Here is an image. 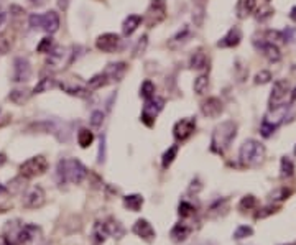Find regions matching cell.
<instances>
[{"label": "cell", "instance_id": "obj_4", "mask_svg": "<svg viewBox=\"0 0 296 245\" xmlns=\"http://www.w3.org/2000/svg\"><path fill=\"white\" fill-rule=\"evenodd\" d=\"M92 235H94L96 242H104L107 237H114V239H122L125 235V229L123 226L115 219H107L102 220V222H96L94 231H92Z\"/></svg>", "mask_w": 296, "mask_h": 245}, {"label": "cell", "instance_id": "obj_54", "mask_svg": "<svg viewBox=\"0 0 296 245\" xmlns=\"http://www.w3.org/2000/svg\"><path fill=\"white\" fill-rule=\"evenodd\" d=\"M5 18H7V13H5V12H0V30L4 28V22H5Z\"/></svg>", "mask_w": 296, "mask_h": 245}, {"label": "cell", "instance_id": "obj_27", "mask_svg": "<svg viewBox=\"0 0 296 245\" xmlns=\"http://www.w3.org/2000/svg\"><path fill=\"white\" fill-rule=\"evenodd\" d=\"M58 86V83H56V79L54 77H50V76H46V77H43V79H40V83H38L35 88H33V91H32V94H43V92H48V91H51V89H54Z\"/></svg>", "mask_w": 296, "mask_h": 245}, {"label": "cell", "instance_id": "obj_47", "mask_svg": "<svg viewBox=\"0 0 296 245\" xmlns=\"http://www.w3.org/2000/svg\"><path fill=\"white\" fill-rule=\"evenodd\" d=\"M271 15H273V10H271L270 7H260L259 12H257V20H259V22H263V20L270 18Z\"/></svg>", "mask_w": 296, "mask_h": 245}, {"label": "cell", "instance_id": "obj_35", "mask_svg": "<svg viewBox=\"0 0 296 245\" xmlns=\"http://www.w3.org/2000/svg\"><path fill=\"white\" fill-rule=\"evenodd\" d=\"M176 155H178V145H173V147H170L165 153H163V156H161V167L163 168H170L171 167V163L175 161V158H176Z\"/></svg>", "mask_w": 296, "mask_h": 245}, {"label": "cell", "instance_id": "obj_33", "mask_svg": "<svg viewBox=\"0 0 296 245\" xmlns=\"http://www.w3.org/2000/svg\"><path fill=\"white\" fill-rule=\"evenodd\" d=\"M280 175L282 178H291L294 175V163L290 156H283L282 158V163H280Z\"/></svg>", "mask_w": 296, "mask_h": 245}, {"label": "cell", "instance_id": "obj_28", "mask_svg": "<svg viewBox=\"0 0 296 245\" xmlns=\"http://www.w3.org/2000/svg\"><path fill=\"white\" fill-rule=\"evenodd\" d=\"M123 206L132 212H138L143 206V197L140 194H130L123 197Z\"/></svg>", "mask_w": 296, "mask_h": 245}, {"label": "cell", "instance_id": "obj_26", "mask_svg": "<svg viewBox=\"0 0 296 245\" xmlns=\"http://www.w3.org/2000/svg\"><path fill=\"white\" fill-rule=\"evenodd\" d=\"M207 65H209V58L202 50H198L191 54V58H189V68L191 69L201 71V69L207 68Z\"/></svg>", "mask_w": 296, "mask_h": 245}, {"label": "cell", "instance_id": "obj_49", "mask_svg": "<svg viewBox=\"0 0 296 245\" xmlns=\"http://www.w3.org/2000/svg\"><path fill=\"white\" fill-rule=\"evenodd\" d=\"M28 22H30V27L33 30H40L41 28V13H32Z\"/></svg>", "mask_w": 296, "mask_h": 245}, {"label": "cell", "instance_id": "obj_55", "mask_svg": "<svg viewBox=\"0 0 296 245\" xmlns=\"http://www.w3.org/2000/svg\"><path fill=\"white\" fill-rule=\"evenodd\" d=\"M290 18H291L293 22H296V7H293V9H291V12H290Z\"/></svg>", "mask_w": 296, "mask_h": 245}, {"label": "cell", "instance_id": "obj_8", "mask_svg": "<svg viewBox=\"0 0 296 245\" xmlns=\"http://www.w3.org/2000/svg\"><path fill=\"white\" fill-rule=\"evenodd\" d=\"M165 107V99L163 97H158L157 94H155L153 97L146 99L145 104H143V109H142V117H140V120H142L146 127H153L155 120H157L158 114Z\"/></svg>", "mask_w": 296, "mask_h": 245}, {"label": "cell", "instance_id": "obj_16", "mask_svg": "<svg viewBox=\"0 0 296 245\" xmlns=\"http://www.w3.org/2000/svg\"><path fill=\"white\" fill-rule=\"evenodd\" d=\"M127 69H129L127 63L119 61V63H111V65H107V68L102 71V73L107 76L109 84H111V83H120L123 76H125Z\"/></svg>", "mask_w": 296, "mask_h": 245}, {"label": "cell", "instance_id": "obj_36", "mask_svg": "<svg viewBox=\"0 0 296 245\" xmlns=\"http://www.w3.org/2000/svg\"><path fill=\"white\" fill-rule=\"evenodd\" d=\"M278 125H280V122H270L268 117H265L262 122V127H260V133L265 138H268V137H271V133H275Z\"/></svg>", "mask_w": 296, "mask_h": 245}, {"label": "cell", "instance_id": "obj_52", "mask_svg": "<svg viewBox=\"0 0 296 245\" xmlns=\"http://www.w3.org/2000/svg\"><path fill=\"white\" fill-rule=\"evenodd\" d=\"M69 4H71V0H58V7H59V9L63 10V12L68 10Z\"/></svg>", "mask_w": 296, "mask_h": 245}, {"label": "cell", "instance_id": "obj_31", "mask_svg": "<svg viewBox=\"0 0 296 245\" xmlns=\"http://www.w3.org/2000/svg\"><path fill=\"white\" fill-rule=\"evenodd\" d=\"M13 46V35L9 31H0V56L7 54Z\"/></svg>", "mask_w": 296, "mask_h": 245}, {"label": "cell", "instance_id": "obj_6", "mask_svg": "<svg viewBox=\"0 0 296 245\" xmlns=\"http://www.w3.org/2000/svg\"><path fill=\"white\" fill-rule=\"evenodd\" d=\"M166 15H168L166 0H152L145 12V17H142V18L148 28H155L166 20Z\"/></svg>", "mask_w": 296, "mask_h": 245}, {"label": "cell", "instance_id": "obj_43", "mask_svg": "<svg viewBox=\"0 0 296 245\" xmlns=\"http://www.w3.org/2000/svg\"><path fill=\"white\" fill-rule=\"evenodd\" d=\"M104 112L102 110H94V112L91 114V118H89V124L92 125L94 129H99L100 125H102V122H104Z\"/></svg>", "mask_w": 296, "mask_h": 245}, {"label": "cell", "instance_id": "obj_15", "mask_svg": "<svg viewBox=\"0 0 296 245\" xmlns=\"http://www.w3.org/2000/svg\"><path fill=\"white\" fill-rule=\"evenodd\" d=\"M224 104L219 97H207L206 100H202L201 104V114L207 118H216L222 114Z\"/></svg>", "mask_w": 296, "mask_h": 245}, {"label": "cell", "instance_id": "obj_53", "mask_svg": "<svg viewBox=\"0 0 296 245\" xmlns=\"http://www.w3.org/2000/svg\"><path fill=\"white\" fill-rule=\"evenodd\" d=\"M45 2L46 0H30V4L35 5V7H41V5H45Z\"/></svg>", "mask_w": 296, "mask_h": 245}, {"label": "cell", "instance_id": "obj_29", "mask_svg": "<svg viewBox=\"0 0 296 245\" xmlns=\"http://www.w3.org/2000/svg\"><path fill=\"white\" fill-rule=\"evenodd\" d=\"M30 96H32V92L27 89H13L9 94V100L13 102L15 106H23L30 99Z\"/></svg>", "mask_w": 296, "mask_h": 245}, {"label": "cell", "instance_id": "obj_59", "mask_svg": "<svg viewBox=\"0 0 296 245\" xmlns=\"http://www.w3.org/2000/svg\"><path fill=\"white\" fill-rule=\"evenodd\" d=\"M294 152H296V148H294Z\"/></svg>", "mask_w": 296, "mask_h": 245}, {"label": "cell", "instance_id": "obj_44", "mask_svg": "<svg viewBox=\"0 0 296 245\" xmlns=\"http://www.w3.org/2000/svg\"><path fill=\"white\" fill-rule=\"evenodd\" d=\"M291 196V189L290 188H280L277 191L271 193V199L273 201H285Z\"/></svg>", "mask_w": 296, "mask_h": 245}, {"label": "cell", "instance_id": "obj_22", "mask_svg": "<svg viewBox=\"0 0 296 245\" xmlns=\"http://www.w3.org/2000/svg\"><path fill=\"white\" fill-rule=\"evenodd\" d=\"M253 43H255V46L262 51V54H263V56L267 58L268 61L277 63V61H280V58H282V53H280V50H278V46H277V45L267 43V42H265V39H262L260 43H259V42H253Z\"/></svg>", "mask_w": 296, "mask_h": 245}, {"label": "cell", "instance_id": "obj_23", "mask_svg": "<svg viewBox=\"0 0 296 245\" xmlns=\"http://www.w3.org/2000/svg\"><path fill=\"white\" fill-rule=\"evenodd\" d=\"M193 229H194V226L191 222H180V224H176L173 229H171V234H170L171 240H173V242H184L191 235Z\"/></svg>", "mask_w": 296, "mask_h": 245}, {"label": "cell", "instance_id": "obj_20", "mask_svg": "<svg viewBox=\"0 0 296 245\" xmlns=\"http://www.w3.org/2000/svg\"><path fill=\"white\" fill-rule=\"evenodd\" d=\"M134 234L138 235L140 239L146 240V242H152L155 239V235H157V234H155V229L152 227V224L145 219L137 220L135 226H134Z\"/></svg>", "mask_w": 296, "mask_h": 245}, {"label": "cell", "instance_id": "obj_58", "mask_svg": "<svg viewBox=\"0 0 296 245\" xmlns=\"http://www.w3.org/2000/svg\"><path fill=\"white\" fill-rule=\"evenodd\" d=\"M267 2H270V0H267Z\"/></svg>", "mask_w": 296, "mask_h": 245}, {"label": "cell", "instance_id": "obj_57", "mask_svg": "<svg viewBox=\"0 0 296 245\" xmlns=\"http://www.w3.org/2000/svg\"><path fill=\"white\" fill-rule=\"evenodd\" d=\"M296 99V89H294V92L291 94V100H294Z\"/></svg>", "mask_w": 296, "mask_h": 245}, {"label": "cell", "instance_id": "obj_13", "mask_svg": "<svg viewBox=\"0 0 296 245\" xmlns=\"http://www.w3.org/2000/svg\"><path fill=\"white\" fill-rule=\"evenodd\" d=\"M59 89L69 94V96H74V97H81L86 99L91 96V91L88 89V86L81 84L79 81H74V79H66V81L59 83Z\"/></svg>", "mask_w": 296, "mask_h": 245}, {"label": "cell", "instance_id": "obj_11", "mask_svg": "<svg viewBox=\"0 0 296 245\" xmlns=\"http://www.w3.org/2000/svg\"><path fill=\"white\" fill-rule=\"evenodd\" d=\"M32 79V65L28 58L17 56L13 59V73L12 81L13 83H28Z\"/></svg>", "mask_w": 296, "mask_h": 245}, {"label": "cell", "instance_id": "obj_50", "mask_svg": "<svg viewBox=\"0 0 296 245\" xmlns=\"http://www.w3.org/2000/svg\"><path fill=\"white\" fill-rule=\"evenodd\" d=\"M10 17L12 18H18V17H23L25 15V10L22 9V7H18V5H10Z\"/></svg>", "mask_w": 296, "mask_h": 245}, {"label": "cell", "instance_id": "obj_40", "mask_svg": "<svg viewBox=\"0 0 296 245\" xmlns=\"http://www.w3.org/2000/svg\"><path fill=\"white\" fill-rule=\"evenodd\" d=\"M146 45H148V36L146 35H143L142 38H138V42H137L135 48H134V54H132V56H134V58L142 56V54L145 53V50H146Z\"/></svg>", "mask_w": 296, "mask_h": 245}, {"label": "cell", "instance_id": "obj_5", "mask_svg": "<svg viewBox=\"0 0 296 245\" xmlns=\"http://www.w3.org/2000/svg\"><path fill=\"white\" fill-rule=\"evenodd\" d=\"M76 46L71 48V53H69L68 48L61 45H54L51 51L48 53V59H46V65L51 69H59V68H66L69 65H73V61L77 58L76 56Z\"/></svg>", "mask_w": 296, "mask_h": 245}, {"label": "cell", "instance_id": "obj_45", "mask_svg": "<svg viewBox=\"0 0 296 245\" xmlns=\"http://www.w3.org/2000/svg\"><path fill=\"white\" fill-rule=\"evenodd\" d=\"M255 204H257V199L252 194H248V196L242 197V201H240L239 208H240V211H250V209L255 208Z\"/></svg>", "mask_w": 296, "mask_h": 245}, {"label": "cell", "instance_id": "obj_34", "mask_svg": "<svg viewBox=\"0 0 296 245\" xmlns=\"http://www.w3.org/2000/svg\"><path fill=\"white\" fill-rule=\"evenodd\" d=\"M209 88V76L207 74H201L194 79V84H193V89L198 96H202Z\"/></svg>", "mask_w": 296, "mask_h": 245}, {"label": "cell", "instance_id": "obj_2", "mask_svg": "<svg viewBox=\"0 0 296 245\" xmlns=\"http://www.w3.org/2000/svg\"><path fill=\"white\" fill-rule=\"evenodd\" d=\"M237 137V124L232 120H225L219 124L213 132L211 138V152L217 155H224L232 144V140Z\"/></svg>", "mask_w": 296, "mask_h": 245}, {"label": "cell", "instance_id": "obj_30", "mask_svg": "<svg viewBox=\"0 0 296 245\" xmlns=\"http://www.w3.org/2000/svg\"><path fill=\"white\" fill-rule=\"evenodd\" d=\"M109 84V79L104 73H99L96 76H92L89 81H88V89L89 91H97V89H102Z\"/></svg>", "mask_w": 296, "mask_h": 245}, {"label": "cell", "instance_id": "obj_46", "mask_svg": "<svg viewBox=\"0 0 296 245\" xmlns=\"http://www.w3.org/2000/svg\"><path fill=\"white\" fill-rule=\"evenodd\" d=\"M277 211H278V206H267V208H263L260 212H257L255 219H265V217H268L271 214H275Z\"/></svg>", "mask_w": 296, "mask_h": 245}, {"label": "cell", "instance_id": "obj_51", "mask_svg": "<svg viewBox=\"0 0 296 245\" xmlns=\"http://www.w3.org/2000/svg\"><path fill=\"white\" fill-rule=\"evenodd\" d=\"M99 163H104L105 161V138L100 137V147H99Z\"/></svg>", "mask_w": 296, "mask_h": 245}, {"label": "cell", "instance_id": "obj_48", "mask_svg": "<svg viewBox=\"0 0 296 245\" xmlns=\"http://www.w3.org/2000/svg\"><path fill=\"white\" fill-rule=\"evenodd\" d=\"M270 79H271L270 71H260V73H257L255 76V84H267L270 83Z\"/></svg>", "mask_w": 296, "mask_h": 245}, {"label": "cell", "instance_id": "obj_10", "mask_svg": "<svg viewBox=\"0 0 296 245\" xmlns=\"http://www.w3.org/2000/svg\"><path fill=\"white\" fill-rule=\"evenodd\" d=\"M41 239V231L40 227H36L33 224L22 226L20 231L15 235V245H35L38 240Z\"/></svg>", "mask_w": 296, "mask_h": 245}, {"label": "cell", "instance_id": "obj_39", "mask_svg": "<svg viewBox=\"0 0 296 245\" xmlns=\"http://www.w3.org/2000/svg\"><path fill=\"white\" fill-rule=\"evenodd\" d=\"M225 209H227V199H219V201H216L211 208H209V216H211V217L219 216L221 211H222V214H225Z\"/></svg>", "mask_w": 296, "mask_h": 245}, {"label": "cell", "instance_id": "obj_42", "mask_svg": "<svg viewBox=\"0 0 296 245\" xmlns=\"http://www.w3.org/2000/svg\"><path fill=\"white\" fill-rule=\"evenodd\" d=\"M253 234V229L248 227V226H240L237 227V231L234 232V239L236 240H242V239H247V237H250Z\"/></svg>", "mask_w": 296, "mask_h": 245}, {"label": "cell", "instance_id": "obj_18", "mask_svg": "<svg viewBox=\"0 0 296 245\" xmlns=\"http://www.w3.org/2000/svg\"><path fill=\"white\" fill-rule=\"evenodd\" d=\"M45 202V191L40 186H33L30 189V193L25 196V201H23V206L27 209H36L43 206Z\"/></svg>", "mask_w": 296, "mask_h": 245}, {"label": "cell", "instance_id": "obj_9", "mask_svg": "<svg viewBox=\"0 0 296 245\" xmlns=\"http://www.w3.org/2000/svg\"><path fill=\"white\" fill-rule=\"evenodd\" d=\"M290 94V83L285 81V79H280L273 84V89H271L270 99H268V107L270 110H278L282 106H285V100Z\"/></svg>", "mask_w": 296, "mask_h": 245}, {"label": "cell", "instance_id": "obj_21", "mask_svg": "<svg viewBox=\"0 0 296 245\" xmlns=\"http://www.w3.org/2000/svg\"><path fill=\"white\" fill-rule=\"evenodd\" d=\"M191 38H193V31H191V28L188 25H186V27H183L180 31H178L176 35H173L170 38L168 46L171 50H178V48H181V46H184L186 43H188Z\"/></svg>", "mask_w": 296, "mask_h": 245}, {"label": "cell", "instance_id": "obj_37", "mask_svg": "<svg viewBox=\"0 0 296 245\" xmlns=\"http://www.w3.org/2000/svg\"><path fill=\"white\" fill-rule=\"evenodd\" d=\"M178 212H180V216L183 219H189V217H193L194 214H196V208H194L193 204L188 202V201H181L180 208H178Z\"/></svg>", "mask_w": 296, "mask_h": 245}, {"label": "cell", "instance_id": "obj_41", "mask_svg": "<svg viewBox=\"0 0 296 245\" xmlns=\"http://www.w3.org/2000/svg\"><path fill=\"white\" fill-rule=\"evenodd\" d=\"M54 46V43H53V38H51V35L50 36H45L40 43H38V46H36V51L38 53H46L48 54L50 51H51V48Z\"/></svg>", "mask_w": 296, "mask_h": 245}, {"label": "cell", "instance_id": "obj_19", "mask_svg": "<svg viewBox=\"0 0 296 245\" xmlns=\"http://www.w3.org/2000/svg\"><path fill=\"white\" fill-rule=\"evenodd\" d=\"M240 39H242V31H240L239 27H232L227 33L217 42V46H219V48H234V46H237L240 43Z\"/></svg>", "mask_w": 296, "mask_h": 245}, {"label": "cell", "instance_id": "obj_32", "mask_svg": "<svg viewBox=\"0 0 296 245\" xmlns=\"http://www.w3.org/2000/svg\"><path fill=\"white\" fill-rule=\"evenodd\" d=\"M94 141V133H92L89 129H81L77 132V144H79L81 148H88L92 145Z\"/></svg>", "mask_w": 296, "mask_h": 245}, {"label": "cell", "instance_id": "obj_3", "mask_svg": "<svg viewBox=\"0 0 296 245\" xmlns=\"http://www.w3.org/2000/svg\"><path fill=\"white\" fill-rule=\"evenodd\" d=\"M265 153H267V150H265V147L259 140H253V138L245 140L239 150V161L242 167H247V168L259 167L265 160Z\"/></svg>", "mask_w": 296, "mask_h": 245}, {"label": "cell", "instance_id": "obj_17", "mask_svg": "<svg viewBox=\"0 0 296 245\" xmlns=\"http://www.w3.org/2000/svg\"><path fill=\"white\" fill-rule=\"evenodd\" d=\"M59 25H61V20H59V15L54 12V10H48L46 13L41 15V28L45 33L48 35H53L56 33L59 30Z\"/></svg>", "mask_w": 296, "mask_h": 245}, {"label": "cell", "instance_id": "obj_7", "mask_svg": "<svg viewBox=\"0 0 296 245\" xmlns=\"http://www.w3.org/2000/svg\"><path fill=\"white\" fill-rule=\"evenodd\" d=\"M48 160L43 155H38L33 158H28L27 161H23L20 165V176L22 178H35V176H41L48 171Z\"/></svg>", "mask_w": 296, "mask_h": 245}, {"label": "cell", "instance_id": "obj_1", "mask_svg": "<svg viewBox=\"0 0 296 245\" xmlns=\"http://www.w3.org/2000/svg\"><path fill=\"white\" fill-rule=\"evenodd\" d=\"M86 175H88V170L76 158H66V160H61L58 163L56 178L59 185H79L84 181Z\"/></svg>", "mask_w": 296, "mask_h": 245}, {"label": "cell", "instance_id": "obj_14", "mask_svg": "<svg viewBox=\"0 0 296 245\" xmlns=\"http://www.w3.org/2000/svg\"><path fill=\"white\" fill-rule=\"evenodd\" d=\"M120 45V36L117 33H102L96 39V48L102 53H114Z\"/></svg>", "mask_w": 296, "mask_h": 245}, {"label": "cell", "instance_id": "obj_25", "mask_svg": "<svg viewBox=\"0 0 296 245\" xmlns=\"http://www.w3.org/2000/svg\"><path fill=\"white\" fill-rule=\"evenodd\" d=\"M142 22H143L142 15H129L122 23V35L130 36L140 25H142Z\"/></svg>", "mask_w": 296, "mask_h": 245}, {"label": "cell", "instance_id": "obj_12", "mask_svg": "<svg viewBox=\"0 0 296 245\" xmlns=\"http://www.w3.org/2000/svg\"><path fill=\"white\" fill-rule=\"evenodd\" d=\"M194 130H196V118L194 117H186V118H181V120H178L173 127V137L178 140V141H184L188 140Z\"/></svg>", "mask_w": 296, "mask_h": 245}, {"label": "cell", "instance_id": "obj_24", "mask_svg": "<svg viewBox=\"0 0 296 245\" xmlns=\"http://www.w3.org/2000/svg\"><path fill=\"white\" fill-rule=\"evenodd\" d=\"M255 5H257V0H237V5H236L237 18L244 20L247 17H250L255 10Z\"/></svg>", "mask_w": 296, "mask_h": 245}, {"label": "cell", "instance_id": "obj_56", "mask_svg": "<svg viewBox=\"0 0 296 245\" xmlns=\"http://www.w3.org/2000/svg\"><path fill=\"white\" fill-rule=\"evenodd\" d=\"M7 161V158H5V155L4 153H0V167H2V165Z\"/></svg>", "mask_w": 296, "mask_h": 245}, {"label": "cell", "instance_id": "obj_38", "mask_svg": "<svg viewBox=\"0 0 296 245\" xmlns=\"http://www.w3.org/2000/svg\"><path fill=\"white\" fill-rule=\"evenodd\" d=\"M153 96H155V84L146 79V81H143L142 86H140V97L146 100V99H150Z\"/></svg>", "mask_w": 296, "mask_h": 245}]
</instances>
